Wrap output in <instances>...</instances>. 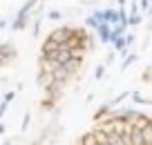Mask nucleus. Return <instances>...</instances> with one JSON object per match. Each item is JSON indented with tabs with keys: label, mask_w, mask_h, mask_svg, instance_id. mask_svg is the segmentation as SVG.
I'll use <instances>...</instances> for the list:
<instances>
[{
	"label": "nucleus",
	"mask_w": 152,
	"mask_h": 145,
	"mask_svg": "<svg viewBox=\"0 0 152 145\" xmlns=\"http://www.w3.org/2000/svg\"><path fill=\"white\" fill-rule=\"evenodd\" d=\"M14 58H18V49H16V45L11 40H5L0 45V63H2V65H9Z\"/></svg>",
	"instance_id": "nucleus-1"
},
{
	"label": "nucleus",
	"mask_w": 152,
	"mask_h": 145,
	"mask_svg": "<svg viewBox=\"0 0 152 145\" xmlns=\"http://www.w3.org/2000/svg\"><path fill=\"white\" fill-rule=\"evenodd\" d=\"M49 36H52L54 40H58L61 45H67V42H69V38L74 36V29H72L69 25H58V27L54 29Z\"/></svg>",
	"instance_id": "nucleus-2"
},
{
	"label": "nucleus",
	"mask_w": 152,
	"mask_h": 145,
	"mask_svg": "<svg viewBox=\"0 0 152 145\" xmlns=\"http://www.w3.org/2000/svg\"><path fill=\"white\" fill-rule=\"evenodd\" d=\"M58 47H61V42L54 40L52 36H47V38H45V42H43V47H40V56L54 58V56H56V52H58Z\"/></svg>",
	"instance_id": "nucleus-3"
},
{
	"label": "nucleus",
	"mask_w": 152,
	"mask_h": 145,
	"mask_svg": "<svg viewBox=\"0 0 152 145\" xmlns=\"http://www.w3.org/2000/svg\"><path fill=\"white\" fill-rule=\"evenodd\" d=\"M96 36H99V42L112 45V23H101V27L96 29Z\"/></svg>",
	"instance_id": "nucleus-4"
},
{
	"label": "nucleus",
	"mask_w": 152,
	"mask_h": 145,
	"mask_svg": "<svg viewBox=\"0 0 152 145\" xmlns=\"http://www.w3.org/2000/svg\"><path fill=\"white\" fill-rule=\"evenodd\" d=\"M31 23V16H23V14H16L14 23H11V31H25Z\"/></svg>",
	"instance_id": "nucleus-5"
},
{
	"label": "nucleus",
	"mask_w": 152,
	"mask_h": 145,
	"mask_svg": "<svg viewBox=\"0 0 152 145\" xmlns=\"http://www.w3.org/2000/svg\"><path fill=\"white\" fill-rule=\"evenodd\" d=\"M112 112H114L112 103H110V101H105V103H103V105H101V107H99V109H96V112H94V121H96V123L105 121V118H107V116H110V114H112Z\"/></svg>",
	"instance_id": "nucleus-6"
},
{
	"label": "nucleus",
	"mask_w": 152,
	"mask_h": 145,
	"mask_svg": "<svg viewBox=\"0 0 152 145\" xmlns=\"http://www.w3.org/2000/svg\"><path fill=\"white\" fill-rule=\"evenodd\" d=\"M72 56H74V54H72V47L69 45H61V47H58V52H56V56H54V60H58L61 65H65Z\"/></svg>",
	"instance_id": "nucleus-7"
},
{
	"label": "nucleus",
	"mask_w": 152,
	"mask_h": 145,
	"mask_svg": "<svg viewBox=\"0 0 152 145\" xmlns=\"http://www.w3.org/2000/svg\"><path fill=\"white\" fill-rule=\"evenodd\" d=\"M65 67H67V71H69L72 76H78V74H81V67H83V60H81V58H74V56H72L69 60L65 63Z\"/></svg>",
	"instance_id": "nucleus-8"
},
{
	"label": "nucleus",
	"mask_w": 152,
	"mask_h": 145,
	"mask_svg": "<svg viewBox=\"0 0 152 145\" xmlns=\"http://www.w3.org/2000/svg\"><path fill=\"white\" fill-rule=\"evenodd\" d=\"M137 60H139V54H137V52H130L128 56H125L123 60H121V67H119V71H128V69H130V67H132Z\"/></svg>",
	"instance_id": "nucleus-9"
},
{
	"label": "nucleus",
	"mask_w": 152,
	"mask_h": 145,
	"mask_svg": "<svg viewBox=\"0 0 152 145\" xmlns=\"http://www.w3.org/2000/svg\"><path fill=\"white\" fill-rule=\"evenodd\" d=\"M85 27L90 29V31H96V29L101 27V20H99V16H96V14H92V11H90V14L85 16Z\"/></svg>",
	"instance_id": "nucleus-10"
},
{
	"label": "nucleus",
	"mask_w": 152,
	"mask_h": 145,
	"mask_svg": "<svg viewBox=\"0 0 152 145\" xmlns=\"http://www.w3.org/2000/svg\"><path fill=\"white\" fill-rule=\"evenodd\" d=\"M47 18V16H38V18L31 20V38L36 40V38H40V27H43V20Z\"/></svg>",
	"instance_id": "nucleus-11"
},
{
	"label": "nucleus",
	"mask_w": 152,
	"mask_h": 145,
	"mask_svg": "<svg viewBox=\"0 0 152 145\" xmlns=\"http://www.w3.org/2000/svg\"><path fill=\"white\" fill-rule=\"evenodd\" d=\"M132 103L139 107H145V105H152V98H145L141 92H132Z\"/></svg>",
	"instance_id": "nucleus-12"
},
{
	"label": "nucleus",
	"mask_w": 152,
	"mask_h": 145,
	"mask_svg": "<svg viewBox=\"0 0 152 145\" xmlns=\"http://www.w3.org/2000/svg\"><path fill=\"white\" fill-rule=\"evenodd\" d=\"M78 143L81 145H99V138H96V132H87V134H83L81 138H78Z\"/></svg>",
	"instance_id": "nucleus-13"
},
{
	"label": "nucleus",
	"mask_w": 152,
	"mask_h": 145,
	"mask_svg": "<svg viewBox=\"0 0 152 145\" xmlns=\"http://www.w3.org/2000/svg\"><path fill=\"white\" fill-rule=\"evenodd\" d=\"M150 118H152V116H148V114H141V112H139V116L132 121V127H141V130H143V127L150 125Z\"/></svg>",
	"instance_id": "nucleus-14"
},
{
	"label": "nucleus",
	"mask_w": 152,
	"mask_h": 145,
	"mask_svg": "<svg viewBox=\"0 0 152 145\" xmlns=\"http://www.w3.org/2000/svg\"><path fill=\"white\" fill-rule=\"evenodd\" d=\"M128 98H132V92H121V94H116L110 103H112V107H119V105L123 103V101H128Z\"/></svg>",
	"instance_id": "nucleus-15"
},
{
	"label": "nucleus",
	"mask_w": 152,
	"mask_h": 145,
	"mask_svg": "<svg viewBox=\"0 0 152 145\" xmlns=\"http://www.w3.org/2000/svg\"><path fill=\"white\" fill-rule=\"evenodd\" d=\"M105 71H107V65H105V63H99V65L94 67V78L96 80H103L105 78Z\"/></svg>",
	"instance_id": "nucleus-16"
},
{
	"label": "nucleus",
	"mask_w": 152,
	"mask_h": 145,
	"mask_svg": "<svg viewBox=\"0 0 152 145\" xmlns=\"http://www.w3.org/2000/svg\"><path fill=\"white\" fill-rule=\"evenodd\" d=\"M29 127H31V112H25V116H23V121H20V132H27Z\"/></svg>",
	"instance_id": "nucleus-17"
},
{
	"label": "nucleus",
	"mask_w": 152,
	"mask_h": 145,
	"mask_svg": "<svg viewBox=\"0 0 152 145\" xmlns=\"http://www.w3.org/2000/svg\"><path fill=\"white\" fill-rule=\"evenodd\" d=\"M63 11L61 9H49L47 11V20H52V23H58V20H63Z\"/></svg>",
	"instance_id": "nucleus-18"
},
{
	"label": "nucleus",
	"mask_w": 152,
	"mask_h": 145,
	"mask_svg": "<svg viewBox=\"0 0 152 145\" xmlns=\"http://www.w3.org/2000/svg\"><path fill=\"white\" fill-rule=\"evenodd\" d=\"M143 18H145L143 14H130V27H139L143 23Z\"/></svg>",
	"instance_id": "nucleus-19"
},
{
	"label": "nucleus",
	"mask_w": 152,
	"mask_h": 145,
	"mask_svg": "<svg viewBox=\"0 0 152 145\" xmlns=\"http://www.w3.org/2000/svg\"><path fill=\"white\" fill-rule=\"evenodd\" d=\"M141 80L143 83H152V63L143 69V74H141Z\"/></svg>",
	"instance_id": "nucleus-20"
},
{
	"label": "nucleus",
	"mask_w": 152,
	"mask_h": 145,
	"mask_svg": "<svg viewBox=\"0 0 152 145\" xmlns=\"http://www.w3.org/2000/svg\"><path fill=\"white\" fill-rule=\"evenodd\" d=\"M116 54H119V52H116V49H114V47H112V49H110V52H107V56H105V60H103V63H105V65L110 67V65H112L114 60H116Z\"/></svg>",
	"instance_id": "nucleus-21"
},
{
	"label": "nucleus",
	"mask_w": 152,
	"mask_h": 145,
	"mask_svg": "<svg viewBox=\"0 0 152 145\" xmlns=\"http://www.w3.org/2000/svg\"><path fill=\"white\" fill-rule=\"evenodd\" d=\"M143 138H145V143H148V145H152V125L143 127Z\"/></svg>",
	"instance_id": "nucleus-22"
},
{
	"label": "nucleus",
	"mask_w": 152,
	"mask_h": 145,
	"mask_svg": "<svg viewBox=\"0 0 152 145\" xmlns=\"http://www.w3.org/2000/svg\"><path fill=\"white\" fill-rule=\"evenodd\" d=\"M125 40H128V47H134V42H137V34L128 31V34H125Z\"/></svg>",
	"instance_id": "nucleus-23"
},
{
	"label": "nucleus",
	"mask_w": 152,
	"mask_h": 145,
	"mask_svg": "<svg viewBox=\"0 0 152 145\" xmlns=\"http://www.w3.org/2000/svg\"><path fill=\"white\" fill-rule=\"evenodd\" d=\"M16 94H18V92H16V89H14V92H5V96H2V101H7V103H11V101L16 98Z\"/></svg>",
	"instance_id": "nucleus-24"
},
{
	"label": "nucleus",
	"mask_w": 152,
	"mask_h": 145,
	"mask_svg": "<svg viewBox=\"0 0 152 145\" xmlns=\"http://www.w3.org/2000/svg\"><path fill=\"white\" fill-rule=\"evenodd\" d=\"M9 105H11V103L2 101V105H0V118H5V114H7V109H9Z\"/></svg>",
	"instance_id": "nucleus-25"
},
{
	"label": "nucleus",
	"mask_w": 152,
	"mask_h": 145,
	"mask_svg": "<svg viewBox=\"0 0 152 145\" xmlns=\"http://www.w3.org/2000/svg\"><path fill=\"white\" fill-rule=\"evenodd\" d=\"M16 138L18 136H7V138H2V145H16Z\"/></svg>",
	"instance_id": "nucleus-26"
},
{
	"label": "nucleus",
	"mask_w": 152,
	"mask_h": 145,
	"mask_svg": "<svg viewBox=\"0 0 152 145\" xmlns=\"http://www.w3.org/2000/svg\"><path fill=\"white\" fill-rule=\"evenodd\" d=\"M7 27H9V20H7V18L0 20V29H7Z\"/></svg>",
	"instance_id": "nucleus-27"
},
{
	"label": "nucleus",
	"mask_w": 152,
	"mask_h": 145,
	"mask_svg": "<svg viewBox=\"0 0 152 145\" xmlns=\"http://www.w3.org/2000/svg\"><path fill=\"white\" fill-rule=\"evenodd\" d=\"M23 89H25V83H16V92L20 94V92H23Z\"/></svg>",
	"instance_id": "nucleus-28"
},
{
	"label": "nucleus",
	"mask_w": 152,
	"mask_h": 145,
	"mask_svg": "<svg viewBox=\"0 0 152 145\" xmlns=\"http://www.w3.org/2000/svg\"><path fill=\"white\" fill-rule=\"evenodd\" d=\"M145 18H150V20H152V7H150V9H148V14H145Z\"/></svg>",
	"instance_id": "nucleus-29"
},
{
	"label": "nucleus",
	"mask_w": 152,
	"mask_h": 145,
	"mask_svg": "<svg viewBox=\"0 0 152 145\" xmlns=\"http://www.w3.org/2000/svg\"><path fill=\"white\" fill-rule=\"evenodd\" d=\"M116 2H119V5H125V2H128V0H116Z\"/></svg>",
	"instance_id": "nucleus-30"
},
{
	"label": "nucleus",
	"mask_w": 152,
	"mask_h": 145,
	"mask_svg": "<svg viewBox=\"0 0 152 145\" xmlns=\"http://www.w3.org/2000/svg\"><path fill=\"white\" fill-rule=\"evenodd\" d=\"M47 145H56V143H47Z\"/></svg>",
	"instance_id": "nucleus-31"
},
{
	"label": "nucleus",
	"mask_w": 152,
	"mask_h": 145,
	"mask_svg": "<svg viewBox=\"0 0 152 145\" xmlns=\"http://www.w3.org/2000/svg\"><path fill=\"white\" fill-rule=\"evenodd\" d=\"M150 125H152V118H150Z\"/></svg>",
	"instance_id": "nucleus-32"
},
{
	"label": "nucleus",
	"mask_w": 152,
	"mask_h": 145,
	"mask_svg": "<svg viewBox=\"0 0 152 145\" xmlns=\"http://www.w3.org/2000/svg\"><path fill=\"white\" fill-rule=\"evenodd\" d=\"M40 2H45V0H40Z\"/></svg>",
	"instance_id": "nucleus-33"
},
{
	"label": "nucleus",
	"mask_w": 152,
	"mask_h": 145,
	"mask_svg": "<svg viewBox=\"0 0 152 145\" xmlns=\"http://www.w3.org/2000/svg\"><path fill=\"white\" fill-rule=\"evenodd\" d=\"M76 145H81V143H76Z\"/></svg>",
	"instance_id": "nucleus-34"
}]
</instances>
